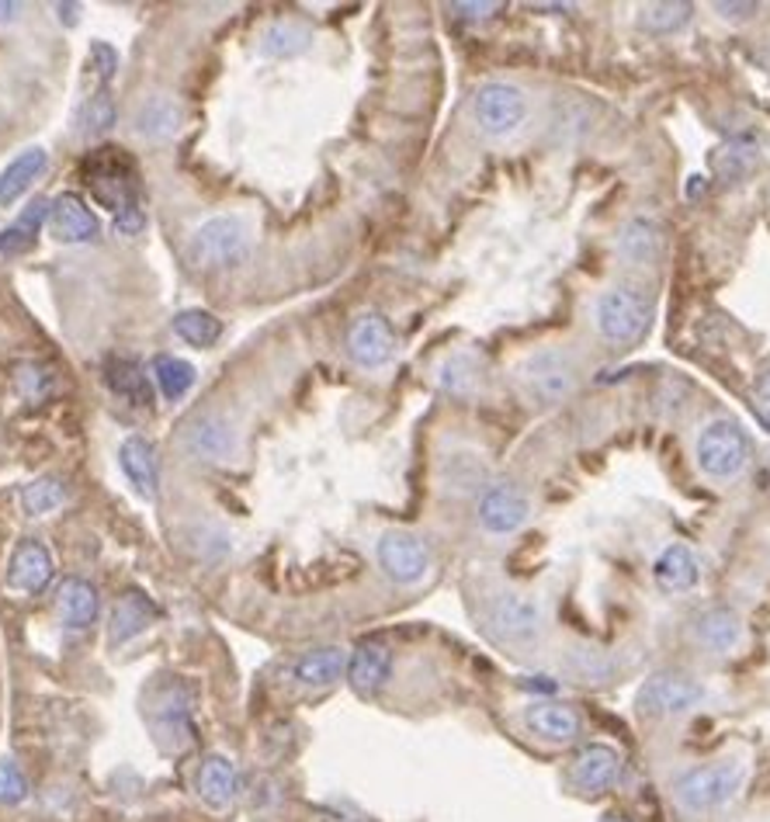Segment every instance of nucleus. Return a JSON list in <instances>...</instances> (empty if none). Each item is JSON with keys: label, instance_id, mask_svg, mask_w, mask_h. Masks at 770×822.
Listing matches in <instances>:
<instances>
[{"label": "nucleus", "instance_id": "nucleus-1", "mask_svg": "<svg viewBox=\"0 0 770 822\" xmlns=\"http://www.w3.org/2000/svg\"><path fill=\"white\" fill-rule=\"evenodd\" d=\"M593 330L611 347H632L653 327V298L635 285H611L593 298Z\"/></svg>", "mask_w": 770, "mask_h": 822}, {"label": "nucleus", "instance_id": "nucleus-2", "mask_svg": "<svg viewBox=\"0 0 770 822\" xmlns=\"http://www.w3.org/2000/svg\"><path fill=\"white\" fill-rule=\"evenodd\" d=\"M753 444L732 417H711L694 434V465L711 483H729L750 465Z\"/></svg>", "mask_w": 770, "mask_h": 822}, {"label": "nucleus", "instance_id": "nucleus-3", "mask_svg": "<svg viewBox=\"0 0 770 822\" xmlns=\"http://www.w3.org/2000/svg\"><path fill=\"white\" fill-rule=\"evenodd\" d=\"M747 784V760L732 757V760H718V763H702L690 767L674 781V802L681 812L705 815L729 805L736 794Z\"/></svg>", "mask_w": 770, "mask_h": 822}, {"label": "nucleus", "instance_id": "nucleus-4", "mask_svg": "<svg viewBox=\"0 0 770 822\" xmlns=\"http://www.w3.org/2000/svg\"><path fill=\"white\" fill-rule=\"evenodd\" d=\"M517 382L535 403L541 407H556L577 392L580 386V368L573 355L562 351V347H538L525 361L517 365Z\"/></svg>", "mask_w": 770, "mask_h": 822}, {"label": "nucleus", "instance_id": "nucleus-5", "mask_svg": "<svg viewBox=\"0 0 770 822\" xmlns=\"http://www.w3.org/2000/svg\"><path fill=\"white\" fill-rule=\"evenodd\" d=\"M150 729L164 753H184L191 746V694L181 681H167L150 691Z\"/></svg>", "mask_w": 770, "mask_h": 822}, {"label": "nucleus", "instance_id": "nucleus-6", "mask_svg": "<svg viewBox=\"0 0 770 822\" xmlns=\"http://www.w3.org/2000/svg\"><path fill=\"white\" fill-rule=\"evenodd\" d=\"M472 118L489 139H507L525 126L528 94L507 81H486L472 97Z\"/></svg>", "mask_w": 770, "mask_h": 822}, {"label": "nucleus", "instance_id": "nucleus-7", "mask_svg": "<svg viewBox=\"0 0 770 822\" xmlns=\"http://www.w3.org/2000/svg\"><path fill=\"white\" fill-rule=\"evenodd\" d=\"M251 233L236 215H212L188 240V261L198 267H226L246 257Z\"/></svg>", "mask_w": 770, "mask_h": 822}, {"label": "nucleus", "instance_id": "nucleus-8", "mask_svg": "<svg viewBox=\"0 0 770 822\" xmlns=\"http://www.w3.org/2000/svg\"><path fill=\"white\" fill-rule=\"evenodd\" d=\"M705 702V684L698 677L687 674H674V670H660V674H650L642 681L635 705L639 715L645 718H674V715H687L690 708H698Z\"/></svg>", "mask_w": 770, "mask_h": 822}, {"label": "nucleus", "instance_id": "nucleus-9", "mask_svg": "<svg viewBox=\"0 0 770 822\" xmlns=\"http://www.w3.org/2000/svg\"><path fill=\"white\" fill-rule=\"evenodd\" d=\"M91 194L102 202L105 209H112L115 215L136 209L139 205V181H136V164L126 154H115V149H105V154H94L84 167Z\"/></svg>", "mask_w": 770, "mask_h": 822}, {"label": "nucleus", "instance_id": "nucleus-10", "mask_svg": "<svg viewBox=\"0 0 770 822\" xmlns=\"http://www.w3.org/2000/svg\"><path fill=\"white\" fill-rule=\"evenodd\" d=\"M486 629L493 632V639H500L507 645H531V642H538V635L545 629L541 604L528 593L504 590L500 597H493L489 601Z\"/></svg>", "mask_w": 770, "mask_h": 822}, {"label": "nucleus", "instance_id": "nucleus-11", "mask_svg": "<svg viewBox=\"0 0 770 822\" xmlns=\"http://www.w3.org/2000/svg\"><path fill=\"white\" fill-rule=\"evenodd\" d=\"M181 447L198 462H226L236 455V428L226 413L202 410L184 420Z\"/></svg>", "mask_w": 770, "mask_h": 822}, {"label": "nucleus", "instance_id": "nucleus-12", "mask_svg": "<svg viewBox=\"0 0 770 822\" xmlns=\"http://www.w3.org/2000/svg\"><path fill=\"white\" fill-rule=\"evenodd\" d=\"M376 556L386 577L400 587L420 583L431 569V548L410 531H386L376 545Z\"/></svg>", "mask_w": 770, "mask_h": 822}, {"label": "nucleus", "instance_id": "nucleus-13", "mask_svg": "<svg viewBox=\"0 0 770 822\" xmlns=\"http://www.w3.org/2000/svg\"><path fill=\"white\" fill-rule=\"evenodd\" d=\"M347 355L361 368H382L395 355V334L389 319L379 313H365L347 330Z\"/></svg>", "mask_w": 770, "mask_h": 822}, {"label": "nucleus", "instance_id": "nucleus-14", "mask_svg": "<svg viewBox=\"0 0 770 822\" xmlns=\"http://www.w3.org/2000/svg\"><path fill=\"white\" fill-rule=\"evenodd\" d=\"M476 514H479V525L489 535H514L517 528H525L531 504L514 483H496L483 493Z\"/></svg>", "mask_w": 770, "mask_h": 822}, {"label": "nucleus", "instance_id": "nucleus-15", "mask_svg": "<svg viewBox=\"0 0 770 822\" xmlns=\"http://www.w3.org/2000/svg\"><path fill=\"white\" fill-rule=\"evenodd\" d=\"M614 254L629 267H656L663 257V230L650 215H632L614 236Z\"/></svg>", "mask_w": 770, "mask_h": 822}, {"label": "nucleus", "instance_id": "nucleus-16", "mask_svg": "<svg viewBox=\"0 0 770 822\" xmlns=\"http://www.w3.org/2000/svg\"><path fill=\"white\" fill-rule=\"evenodd\" d=\"M708 167L722 185L747 181L750 173L760 167V139L753 133H739L718 143L708 154Z\"/></svg>", "mask_w": 770, "mask_h": 822}, {"label": "nucleus", "instance_id": "nucleus-17", "mask_svg": "<svg viewBox=\"0 0 770 822\" xmlns=\"http://www.w3.org/2000/svg\"><path fill=\"white\" fill-rule=\"evenodd\" d=\"M621 778V753L608 742H590L573 760V784L587 794L611 791Z\"/></svg>", "mask_w": 770, "mask_h": 822}, {"label": "nucleus", "instance_id": "nucleus-18", "mask_svg": "<svg viewBox=\"0 0 770 822\" xmlns=\"http://www.w3.org/2000/svg\"><path fill=\"white\" fill-rule=\"evenodd\" d=\"M53 572H56L53 552H49L39 538H24L11 556L8 583L14 590H24V593H42L49 587V580H53Z\"/></svg>", "mask_w": 770, "mask_h": 822}, {"label": "nucleus", "instance_id": "nucleus-19", "mask_svg": "<svg viewBox=\"0 0 770 822\" xmlns=\"http://www.w3.org/2000/svg\"><path fill=\"white\" fill-rule=\"evenodd\" d=\"M49 230L60 243H91L102 233V222L97 215L84 205L81 194L63 191L60 198H53V212H49Z\"/></svg>", "mask_w": 770, "mask_h": 822}, {"label": "nucleus", "instance_id": "nucleus-20", "mask_svg": "<svg viewBox=\"0 0 770 822\" xmlns=\"http://www.w3.org/2000/svg\"><path fill=\"white\" fill-rule=\"evenodd\" d=\"M653 580L660 583V590L666 593H687L698 587L702 580V562L694 556L690 545H666L663 552L653 559Z\"/></svg>", "mask_w": 770, "mask_h": 822}, {"label": "nucleus", "instance_id": "nucleus-21", "mask_svg": "<svg viewBox=\"0 0 770 822\" xmlns=\"http://www.w3.org/2000/svg\"><path fill=\"white\" fill-rule=\"evenodd\" d=\"M389 674H392V653L382 642H365L347 660V681H351L355 694L361 697H379Z\"/></svg>", "mask_w": 770, "mask_h": 822}, {"label": "nucleus", "instance_id": "nucleus-22", "mask_svg": "<svg viewBox=\"0 0 770 822\" xmlns=\"http://www.w3.org/2000/svg\"><path fill=\"white\" fill-rule=\"evenodd\" d=\"M525 721H528V729H531L538 739L556 742V746L577 742L580 733H583L580 715H577L573 708H569V705H562V702H535V705H528Z\"/></svg>", "mask_w": 770, "mask_h": 822}, {"label": "nucleus", "instance_id": "nucleus-23", "mask_svg": "<svg viewBox=\"0 0 770 822\" xmlns=\"http://www.w3.org/2000/svg\"><path fill=\"white\" fill-rule=\"evenodd\" d=\"M118 465H122V472H126V479L136 486L139 496H146V500H157V493H160V465H157V452H154L150 441L139 438V434L122 441Z\"/></svg>", "mask_w": 770, "mask_h": 822}, {"label": "nucleus", "instance_id": "nucleus-24", "mask_svg": "<svg viewBox=\"0 0 770 822\" xmlns=\"http://www.w3.org/2000/svg\"><path fill=\"white\" fill-rule=\"evenodd\" d=\"M157 618H160V611H157V604L150 601V597H146L143 590H126L112 608V625H108L112 645L133 642L139 632L150 629Z\"/></svg>", "mask_w": 770, "mask_h": 822}, {"label": "nucleus", "instance_id": "nucleus-25", "mask_svg": "<svg viewBox=\"0 0 770 822\" xmlns=\"http://www.w3.org/2000/svg\"><path fill=\"white\" fill-rule=\"evenodd\" d=\"M240 794V767L230 757L212 753L198 770V799L209 809H230Z\"/></svg>", "mask_w": 770, "mask_h": 822}, {"label": "nucleus", "instance_id": "nucleus-26", "mask_svg": "<svg viewBox=\"0 0 770 822\" xmlns=\"http://www.w3.org/2000/svg\"><path fill=\"white\" fill-rule=\"evenodd\" d=\"M49 167V154L42 146H29L0 170V205H14L18 198L29 191Z\"/></svg>", "mask_w": 770, "mask_h": 822}, {"label": "nucleus", "instance_id": "nucleus-27", "mask_svg": "<svg viewBox=\"0 0 770 822\" xmlns=\"http://www.w3.org/2000/svg\"><path fill=\"white\" fill-rule=\"evenodd\" d=\"M181 118H184V112H181V105L173 102L170 94H150V97H146V102L136 108L133 126H136V133H139L143 139L164 143V139H170L173 133L181 129Z\"/></svg>", "mask_w": 770, "mask_h": 822}, {"label": "nucleus", "instance_id": "nucleus-28", "mask_svg": "<svg viewBox=\"0 0 770 822\" xmlns=\"http://www.w3.org/2000/svg\"><path fill=\"white\" fill-rule=\"evenodd\" d=\"M694 639L711 653H732L742 642V621L732 608H708L694 621Z\"/></svg>", "mask_w": 770, "mask_h": 822}, {"label": "nucleus", "instance_id": "nucleus-29", "mask_svg": "<svg viewBox=\"0 0 770 822\" xmlns=\"http://www.w3.org/2000/svg\"><path fill=\"white\" fill-rule=\"evenodd\" d=\"M49 212H53V202H49V198H35V202L24 205V212L11 222L4 233H0V254H4V257L29 254L35 246V236L42 230V222H49Z\"/></svg>", "mask_w": 770, "mask_h": 822}, {"label": "nucleus", "instance_id": "nucleus-30", "mask_svg": "<svg viewBox=\"0 0 770 822\" xmlns=\"http://www.w3.org/2000/svg\"><path fill=\"white\" fill-rule=\"evenodd\" d=\"M347 650H340V645H323V650H313L306 656H299V663H295V681L306 684V687H330L337 684L344 674H347Z\"/></svg>", "mask_w": 770, "mask_h": 822}, {"label": "nucleus", "instance_id": "nucleus-31", "mask_svg": "<svg viewBox=\"0 0 770 822\" xmlns=\"http://www.w3.org/2000/svg\"><path fill=\"white\" fill-rule=\"evenodd\" d=\"M105 382L115 396L129 400L133 407H150L154 403V389L150 379H146L143 365H136L133 358H112L105 365Z\"/></svg>", "mask_w": 770, "mask_h": 822}, {"label": "nucleus", "instance_id": "nucleus-32", "mask_svg": "<svg viewBox=\"0 0 770 822\" xmlns=\"http://www.w3.org/2000/svg\"><path fill=\"white\" fill-rule=\"evenodd\" d=\"M60 608H63V621L70 629H87L97 621V590L91 580L73 577L63 583L60 590Z\"/></svg>", "mask_w": 770, "mask_h": 822}, {"label": "nucleus", "instance_id": "nucleus-33", "mask_svg": "<svg viewBox=\"0 0 770 822\" xmlns=\"http://www.w3.org/2000/svg\"><path fill=\"white\" fill-rule=\"evenodd\" d=\"M313 45V29L299 21H278L261 35V53L271 60H292Z\"/></svg>", "mask_w": 770, "mask_h": 822}, {"label": "nucleus", "instance_id": "nucleus-34", "mask_svg": "<svg viewBox=\"0 0 770 822\" xmlns=\"http://www.w3.org/2000/svg\"><path fill=\"white\" fill-rule=\"evenodd\" d=\"M173 334L191 347H212L222 337V323L209 309H184L173 316Z\"/></svg>", "mask_w": 770, "mask_h": 822}, {"label": "nucleus", "instance_id": "nucleus-35", "mask_svg": "<svg viewBox=\"0 0 770 822\" xmlns=\"http://www.w3.org/2000/svg\"><path fill=\"white\" fill-rule=\"evenodd\" d=\"M154 379L167 400H181L194 386V365L173 355H157L154 358Z\"/></svg>", "mask_w": 770, "mask_h": 822}, {"label": "nucleus", "instance_id": "nucleus-36", "mask_svg": "<svg viewBox=\"0 0 770 822\" xmlns=\"http://www.w3.org/2000/svg\"><path fill=\"white\" fill-rule=\"evenodd\" d=\"M63 500H66V486L56 476H42V479H35V483H29L21 489V507L29 510L32 517L60 510Z\"/></svg>", "mask_w": 770, "mask_h": 822}, {"label": "nucleus", "instance_id": "nucleus-37", "mask_svg": "<svg viewBox=\"0 0 770 822\" xmlns=\"http://www.w3.org/2000/svg\"><path fill=\"white\" fill-rule=\"evenodd\" d=\"M690 4H645L639 11V24L650 35H669V32H681L684 24L690 21Z\"/></svg>", "mask_w": 770, "mask_h": 822}, {"label": "nucleus", "instance_id": "nucleus-38", "mask_svg": "<svg viewBox=\"0 0 770 822\" xmlns=\"http://www.w3.org/2000/svg\"><path fill=\"white\" fill-rule=\"evenodd\" d=\"M115 126V102L108 87H102L97 94L87 97V105L81 108V136L94 139V136H105Z\"/></svg>", "mask_w": 770, "mask_h": 822}, {"label": "nucleus", "instance_id": "nucleus-39", "mask_svg": "<svg viewBox=\"0 0 770 822\" xmlns=\"http://www.w3.org/2000/svg\"><path fill=\"white\" fill-rule=\"evenodd\" d=\"M437 382H441V389L465 396V392H472V386H476V365H472V358H465V355H455L441 365Z\"/></svg>", "mask_w": 770, "mask_h": 822}, {"label": "nucleus", "instance_id": "nucleus-40", "mask_svg": "<svg viewBox=\"0 0 770 822\" xmlns=\"http://www.w3.org/2000/svg\"><path fill=\"white\" fill-rule=\"evenodd\" d=\"M14 382H18V392H21L29 403L45 400L49 389H53V376H49V371H45L42 365H21V368H18V376H14Z\"/></svg>", "mask_w": 770, "mask_h": 822}, {"label": "nucleus", "instance_id": "nucleus-41", "mask_svg": "<svg viewBox=\"0 0 770 822\" xmlns=\"http://www.w3.org/2000/svg\"><path fill=\"white\" fill-rule=\"evenodd\" d=\"M24 794H29V781H24V774L18 770L14 760H4V763H0V802L18 805Z\"/></svg>", "mask_w": 770, "mask_h": 822}, {"label": "nucleus", "instance_id": "nucleus-42", "mask_svg": "<svg viewBox=\"0 0 770 822\" xmlns=\"http://www.w3.org/2000/svg\"><path fill=\"white\" fill-rule=\"evenodd\" d=\"M115 70H118V53H115V49L105 45V42H94L91 45V73H94V77L108 87V81L115 77Z\"/></svg>", "mask_w": 770, "mask_h": 822}, {"label": "nucleus", "instance_id": "nucleus-43", "mask_svg": "<svg viewBox=\"0 0 770 822\" xmlns=\"http://www.w3.org/2000/svg\"><path fill=\"white\" fill-rule=\"evenodd\" d=\"M143 230H146V212H143L139 205L115 215V233H122V236H139Z\"/></svg>", "mask_w": 770, "mask_h": 822}, {"label": "nucleus", "instance_id": "nucleus-44", "mask_svg": "<svg viewBox=\"0 0 770 822\" xmlns=\"http://www.w3.org/2000/svg\"><path fill=\"white\" fill-rule=\"evenodd\" d=\"M711 11L726 21H750L757 14V4H711Z\"/></svg>", "mask_w": 770, "mask_h": 822}, {"label": "nucleus", "instance_id": "nucleus-45", "mask_svg": "<svg viewBox=\"0 0 770 822\" xmlns=\"http://www.w3.org/2000/svg\"><path fill=\"white\" fill-rule=\"evenodd\" d=\"M452 11L458 18H489L500 11V4H452Z\"/></svg>", "mask_w": 770, "mask_h": 822}, {"label": "nucleus", "instance_id": "nucleus-46", "mask_svg": "<svg viewBox=\"0 0 770 822\" xmlns=\"http://www.w3.org/2000/svg\"><path fill=\"white\" fill-rule=\"evenodd\" d=\"M753 396H757V403L770 413V368L760 371V379H757V386H753Z\"/></svg>", "mask_w": 770, "mask_h": 822}, {"label": "nucleus", "instance_id": "nucleus-47", "mask_svg": "<svg viewBox=\"0 0 770 822\" xmlns=\"http://www.w3.org/2000/svg\"><path fill=\"white\" fill-rule=\"evenodd\" d=\"M18 11H21V4H14V0H0V24L14 21V18H18Z\"/></svg>", "mask_w": 770, "mask_h": 822}, {"label": "nucleus", "instance_id": "nucleus-48", "mask_svg": "<svg viewBox=\"0 0 770 822\" xmlns=\"http://www.w3.org/2000/svg\"><path fill=\"white\" fill-rule=\"evenodd\" d=\"M601 822H632V819H625V815H621V812H608Z\"/></svg>", "mask_w": 770, "mask_h": 822}]
</instances>
